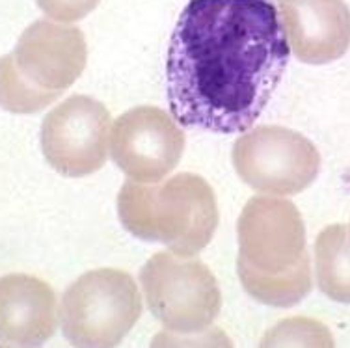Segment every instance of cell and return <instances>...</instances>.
<instances>
[{"mask_svg":"<svg viewBox=\"0 0 350 348\" xmlns=\"http://www.w3.org/2000/svg\"><path fill=\"white\" fill-rule=\"evenodd\" d=\"M289 54L272 0H190L166 60L174 120L207 133H246L269 105Z\"/></svg>","mask_w":350,"mask_h":348,"instance_id":"obj_1","label":"cell"},{"mask_svg":"<svg viewBox=\"0 0 350 348\" xmlns=\"http://www.w3.org/2000/svg\"><path fill=\"white\" fill-rule=\"evenodd\" d=\"M237 235V272L252 298L272 308H293L310 295L306 228L293 201L254 196L241 213Z\"/></svg>","mask_w":350,"mask_h":348,"instance_id":"obj_2","label":"cell"},{"mask_svg":"<svg viewBox=\"0 0 350 348\" xmlns=\"http://www.w3.org/2000/svg\"><path fill=\"white\" fill-rule=\"evenodd\" d=\"M118 216L136 239L161 242L183 257L200 254L220 220L213 188L196 174L159 183L127 181L118 196Z\"/></svg>","mask_w":350,"mask_h":348,"instance_id":"obj_3","label":"cell"},{"mask_svg":"<svg viewBox=\"0 0 350 348\" xmlns=\"http://www.w3.org/2000/svg\"><path fill=\"white\" fill-rule=\"evenodd\" d=\"M86 62L79 28L36 21L21 34L14 53L0 58V107L12 114L40 112L79 81Z\"/></svg>","mask_w":350,"mask_h":348,"instance_id":"obj_4","label":"cell"},{"mask_svg":"<svg viewBox=\"0 0 350 348\" xmlns=\"http://www.w3.org/2000/svg\"><path fill=\"white\" fill-rule=\"evenodd\" d=\"M140 315L135 280L118 268L82 274L62 298V332L73 347H118Z\"/></svg>","mask_w":350,"mask_h":348,"instance_id":"obj_5","label":"cell"},{"mask_svg":"<svg viewBox=\"0 0 350 348\" xmlns=\"http://www.w3.org/2000/svg\"><path fill=\"white\" fill-rule=\"evenodd\" d=\"M140 283L149 311L175 335L207 332L222 308L218 282L200 259L155 254L142 268Z\"/></svg>","mask_w":350,"mask_h":348,"instance_id":"obj_6","label":"cell"},{"mask_svg":"<svg viewBox=\"0 0 350 348\" xmlns=\"http://www.w3.org/2000/svg\"><path fill=\"white\" fill-rule=\"evenodd\" d=\"M237 175L261 194L295 196L321 172V153L304 134L278 125L248 131L233 148Z\"/></svg>","mask_w":350,"mask_h":348,"instance_id":"obj_7","label":"cell"},{"mask_svg":"<svg viewBox=\"0 0 350 348\" xmlns=\"http://www.w3.org/2000/svg\"><path fill=\"white\" fill-rule=\"evenodd\" d=\"M110 120L107 107L86 95H73L60 103L41 125L45 161L66 177L99 172L107 162Z\"/></svg>","mask_w":350,"mask_h":348,"instance_id":"obj_8","label":"cell"},{"mask_svg":"<svg viewBox=\"0 0 350 348\" xmlns=\"http://www.w3.org/2000/svg\"><path fill=\"white\" fill-rule=\"evenodd\" d=\"M110 153L131 181L159 183L181 161L185 133L161 108H131L116 120Z\"/></svg>","mask_w":350,"mask_h":348,"instance_id":"obj_9","label":"cell"},{"mask_svg":"<svg viewBox=\"0 0 350 348\" xmlns=\"http://www.w3.org/2000/svg\"><path fill=\"white\" fill-rule=\"evenodd\" d=\"M289 49L300 62L321 66L350 47V10L343 0H278Z\"/></svg>","mask_w":350,"mask_h":348,"instance_id":"obj_10","label":"cell"},{"mask_svg":"<svg viewBox=\"0 0 350 348\" xmlns=\"http://www.w3.org/2000/svg\"><path fill=\"white\" fill-rule=\"evenodd\" d=\"M56 326L58 304L47 282L28 274L0 278V345L40 347Z\"/></svg>","mask_w":350,"mask_h":348,"instance_id":"obj_11","label":"cell"},{"mask_svg":"<svg viewBox=\"0 0 350 348\" xmlns=\"http://www.w3.org/2000/svg\"><path fill=\"white\" fill-rule=\"evenodd\" d=\"M315 274L330 300L350 304V237L343 224L328 226L317 237Z\"/></svg>","mask_w":350,"mask_h":348,"instance_id":"obj_12","label":"cell"},{"mask_svg":"<svg viewBox=\"0 0 350 348\" xmlns=\"http://www.w3.org/2000/svg\"><path fill=\"white\" fill-rule=\"evenodd\" d=\"M261 347H334L328 328L311 319H287L262 337Z\"/></svg>","mask_w":350,"mask_h":348,"instance_id":"obj_13","label":"cell"},{"mask_svg":"<svg viewBox=\"0 0 350 348\" xmlns=\"http://www.w3.org/2000/svg\"><path fill=\"white\" fill-rule=\"evenodd\" d=\"M101 0H38L43 14L62 23H75L84 19L99 6Z\"/></svg>","mask_w":350,"mask_h":348,"instance_id":"obj_14","label":"cell"}]
</instances>
